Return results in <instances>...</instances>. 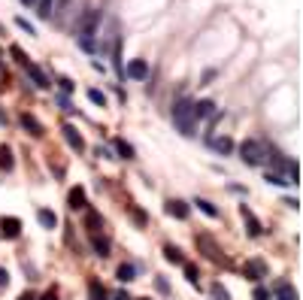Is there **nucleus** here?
<instances>
[{
	"mask_svg": "<svg viewBox=\"0 0 303 300\" xmlns=\"http://www.w3.org/2000/svg\"><path fill=\"white\" fill-rule=\"evenodd\" d=\"M97 155H100V158H115V155H112V149H106V146H100V149H97Z\"/></svg>",
	"mask_w": 303,
	"mask_h": 300,
	"instance_id": "2f4dec72",
	"label": "nucleus"
},
{
	"mask_svg": "<svg viewBox=\"0 0 303 300\" xmlns=\"http://www.w3.org/2000/svg\"><path fill=\"white\" fill-rule=\"evenodd\" d=\"M164 258H167L170 264H185V258H182V252H179L176 246H167V249H164Z\"/></svg>",
	"mask_w": 303,
	"mask_h": 300,
	"instance_id": "412c9836",
	"label": "nucleus"
},
{
	"mask_svg": "<svg viewBox=\"0 0 303 300\" xmlns=\"http://www.w3.org/2000/svg\"><path fill=\"white\" fill-rule=\"evenodd\" d=\"M21 127H24L27 134H33V137H39V134H42V127H39V121H36L33 115H27V112L21 115Z\"/></svg>",
	"mask_w": 303,
	"mask_h": 300,
	"instance_id": "ddd939ff",
	"label": "nucleus"
},
{
	"mask_svg": "<svg viewBox=\"0 0 303 300\" xmlns=\"http://www.w3.org/2000/svg\"><path fill=\"white\" fill-rule=\"evenodd\" d=\"M206 143H209V149H215L219 155H234V140L231 137H206Z\"/></svg>",
	"mask_w": 303,
	"mask_h": 300,
	"instance_id": "20e7f679",
	"label": "nucleus"
},
{
	"mask_svg": "<svg viewBox=\"0 0 303 300\" xmlns=\"http://www.w3.org/2000/svg\"><path fill=\"white\" fill-rule=\"evenodd\" d=\"M52 3H55V0H36V12H39V18H49V15H52Z\"/></svg>",
	"mask_w": 303,
	"mask_h": 300,
	"instance_id": "393cba45",
	"label": "nucleus"
},
{
	"mask_svg": "<svg viewBox=\"0 0 303 300\" xmlns=\"http://www.w3.org/2000/svg\"><path fill=\"white\" fill-rule=\"evenodd\" d=\"M0 228H3V237H6V240H15V237L21 234V222H18V219H9V216L0 219Z\"/></svg>",
	"mask_w": 303,
	"mask_h": 300,
	"instance_id": "423d86ee",
	"label": "nucleus"
},
{
	"mask_svg": "<svg viewBox=\"0 0 303 300\" xmlns=\"http://www.w3.org/2000/svg\"><path fill=\"white\" fill-rule=\"evenodd\" d=\"M194 118H215V103L212 100H197L194 103Z\"/></svg>",
	"mask_w": 303,
	"mask_h": 300,
	"instance_id": "0eeeda50",
	"label": "nucleus"
},
{
	"mask_svg": "<svg viewBox=\"0 0 303 300\" xmlns=\"http://www.w3.org/2000/svg\"><path fill=\"white\" fill-rule=\"evenodd\" d=\"M21 3H24L27 9H33V6H36V0H21Z\"/></svg>",
	"mask_w": 303,
	"mask_h": 300,
	"instance_id": "e433bc0d",
	"label": "nucleus"
},
{
	"mask_svg": "<svg viewBox=\"0 0 303 300\" xmlns=\"http://www.w3.org/2000/svg\"><path fill=\"white\" fill-rule=\"evenodd\" d=\"M88 288H91V297H94V300H106V291H103V285H100V282H91Z\"/></svg>",
	"mask_w": 303,
	"mask_h": 300,
	"instance_id": "bb28decb",
	"label": "nucleus"
},
{
	"mask_svg": "<svg viewBox=\"0 0 303 300\" xmlns=\"http://www.w3.org/2000/svg\"><path fill=\"white\" fill-rule=\"evenodd\" d=\"M115 152H118V158H134V146L124 140H115Z\"/></svg>",
	"mask_w": 303,
	"mask_h": 300,
	"instance_id": "5701e85b",
	"label": "nucleus"
},
{
	"mask_svg": "<svg viewBox=\"0 0 303 300\" xmlns=\"http://www.w3.org/2000/svg\"><path fill=\"white\" fill-rule=\"evenodd\" d=\"M67 6H70V0H55V3H52V15H49V18H58V21H64V15H67Z\"/></svg>",
	"mask_w": 303,
	"mask_h": 300,
	"instance_id": "6ab92c4d",
	"label": "nucleus"
},
{
	"mask_svg": "<svg viewBox=\"0 0 303 300\" xmlns=\"http://www.w3.org/2000/svg\"><path fill=\"white\" fill-rule=\"evenodd\" d=\"M173 121H176V127L185 137H194V124H197V118H194V100L179 97L176 106H173Z\"/></svg>",
	"mask_w": 303,
	"mask_h": 300,
	"instance_id": "f257e3e1",
	"label": "nucleus"
},
{
	"mask_svg": "<svg viewBox=\"0 0 303 300\" xmlns=\"http://www.w3.org/2000/svg\"><path fill=\"white\" fill-rule=\"evenodd\" d=\"M58 106H61V109H73V106H70V100H67V97H58Z\"/></svg>",
	"mask_w": 303,
	"mask_h": 300,
	"instance_id": "f704fd0d",
	"label": "nucleus"
},
{
	"mask_svg": "<svg viewBox=\"0 0 303 300\" xmlns=\"http://www.w3.org/2000/svg\"><path fill=\"white\" fill-rule=\"evenodd\" d=\"M27 76L33 79V85H36V88H49V85H52V82L46 79V73H42L39 67H33V64H27Z\"/></svg>",
	"mask_w": 303,
	"mask_h": 300,
	"instance_id": "f8f14e48",
	"label": "nucleus"
},
{
	"mask_svg": "<svg viewBox=\"0 0 303 300\" xmlns=\"http://www.w3.org/2000/svg\"><path fill=\"white\" fill-rule=\"evenodd\" d=\"M97 24H100V9H88V12H85V18H82V24H79V36L94 39Z\"/></svg>",
	"mask_w": 303,
	"mask_h": 300,
	"instance_id": "7ed1b4c3",
	"label": "nucleus"
},
{
	"mask_svg": "<svg viewBox=\"0 0 303 300\" xmlns=\"http://www.w3.org/2000/svg\"><path fill=\"white\" fill-rule=\"evenodd\" d=\"M264 179H267V182H270V185H279V188H282V185H288V179H285V176H282V173H276V170H270V173H267V176H264Z\"/></svg>",
	"mask_w": 303,
	"mask_h": 300,
	"instance_id": "b1692460",
	"label": "nucleus"
},
{
	"mask_svg": "<svg viewBox=\"0 0 303 300\" xmlns=\"http://www.w3.org/2000/svg\"><path fill=\"white\" fill-rule=\"evenodd\" d=\"M36 219H39V225H42V228H49V231H52V228H58V216H55L52 209H39V212H36Z\"/></svg>",
	"mask_w": 303,
	"mask_h": 300,
	"instance_id": "2eb2a0df",
	"label": "nucleus"
},
{
	"mask_svg": "<svg viewBox=\"0 0 303 300\" xmlns=\"http://www.w3.org/2000/svg\"><path fill=\"white\" fill-rule=\"evenodd\" d=\"M276 300H297V291H294V285L288 279L276 282Z\"/></svg>",
	"mask_w": 303,
	"mask_h": 300,
	"instance_id": "1a4fd4ad",
	"label": "nucleus"
},
{
	"mask_svg": "<svg viewBox=\"0 0 303 300\" xmlns=\"http://www.w3.org/2000/svg\"><path fill=\"white\" fill-rule=\"evenodd\" d=\"M246 273H249V279H261V276H267V267H264V261H252L246 267Z\"/></svg>",
	"mask_w": 303,
	"mask_h": 300,
	"instance_id": "a211bd4d",
	"label": "nucleus"
},
{
	"mask_svg": "<svg viewBox=\"0 0 303 300\" xmlns=\"http://www.w3.org/2000/svg\"><path fill=\"white\" fill-rule=\"evenodd\" d=\"M112 300H131V297H127L124 291H115V297H112Z\"/></svg>",
	"mask_w": 303,
	"mask_h": 300,
	"instance_id": "c9c22d12",
	"label": "nucleus"
},
{
	"mask_svg": "<svg viewBox=\"0 0 303 300\" xmlns=\"http://www.w3.org/2000/svg\"><path fill=\"white\" fill-rule=\"evenodd\" d=\"M88 97H91V103H97V106H106V94H103V91H97V88H88Z\"/></svg>",
	"mask_w": 303,
	"mask_h": 300,
	"instance_id": "a878e982",
	"label": "nucleus"
},
{
	"mask_svg": "<svg viewBox=\"0 0 303 300\" xmlns=\"http://www.w3.org/2000/svg\"><path fill=\"white\" fill-rule=\"evenodd\" d=\"M240 155H243V161H246L249 167H261V164L267 161V155H264V146H261L258 140H246V143L240 146Z\"/></svg>",
	"mask_w": 303,
	"mask_h": 300,
	"instance_id": "f03ea898",
	"label": "nucleus"
},
{
	"mask_svg": "<svg viewBox=\"0 0 303 300\" xmlns=\"http://www.w3.org/2000/svg\"><path fill=\"white\" fill-rule=\"evenodd\" d=\"M255 300H270V294H267L264 288H258V291H255Z\"/></svg>",
	"mask_w": 303,
	"mask_h": 300,
	"instance_id": "72a5a7b5",
	"label": "nucleus"
},
{
	"mask_svg": "<svg viewBox=\"0 0 303 300\" xmlns=\"http://www.w3.org/2000/svg\"><path fill=\"white\" fill-rule=\"evenodd\" d=\"M194 206H197L200 212H206L209 219H219V209H215V206H212L209 200H203V197H197V200H194Z\"/></svg>",
	"mask_w": 303,
	"mask_h": 300,
	"instance_id": "aec40b11",
	"label": "nucleus"
},
{
	"mask_svg": "<svg viewBox=\"0 0 303 300\" xmlns=\"http://www.w3.org/2000/svg\"><path fill=\"white\" fill-rule=\"evenodd\" d=\"M209 291H212V297H215V300H231V294L225 291V285H212Z\"/></svg>",
	"mask_w": 303,
	"mask_h": 300,
	"instance_id": "cd10ccee",
	"label": "nucleus"
},
{
	"mask_svg": "<svg viewBox=\"0 0 303 300\" xmlns=\"http://www.w3.org/2000/svg\"><path fill=\"white\" fill-rule=\"evenodd\" d=\"M18 300H33V294H21Z\"/></svg>",
	"mask_w": 303,
	"mask_h": 300,
	"instance_id": "58836bf2",
	"label": "nucleus"
},
{
	"mask_svg": "<svg viewBox=\"0 0 303 300\" xmlns=\"http://www.w3.org/2000/svg\"><path fill=\"white\" fill-rule=\"evenodd\" d=\"M58 82H61V91H64V94H70V91H73V82H70L67 76H61Z\"/></svg>",
	"mask_w": 303,
	"mask_h": 300,
	"instance_id": "7c9ffc66",
	"label": "nucleus"
},
{
	"mask_svg": "<svg viewBox=\"0 0 303 300\" xmlns=\"http://www.w3.org/2000/svg\"><path fill=\"white\" fill-rule=\"evenodd\" d=\"M127 76L131 79H146L149 76V64L146 61H131L127 64Z\"/></svg>",
	"mask_w": 303,
	"mask_h": 300,
	"instance_id": "9d476101",
	"label": "nucleus"
},
{
	"mask_svg": "<svg viewBox=\"0 0 303 300\" xmlns=\"http://www.w3.org/2000/svg\"><path fill=\"white\" fill-rule=\"evenodd\" d=\"M15 24H18V27H21V30H27V33H30V36H33V33H36V30H33V24H30V21H24V18H15Z\"/></svg>",
	"mask_w": 303,
	"mask_h": 300,
	"instance_id": "c756f323",
	"label": "nucleus"
},
{
	"mask_svg": "<svg viewBox=\"0 0 303 300\" xmlns=\"http://www.w3.org/2000/svg\"><path fill=\"white\" fill-rule=\"evenodd\" d=\"M185 273H188V282H191V285H200V276H197V267H191V264H188V267H185Z\"/></svg>",
	"mask_w": 303,
	"mask_h": 300,
	"instance_id": "c85d7f7f",
	"label": "nucleus"
},
{
	"mask_svg": "<svg viewBox=\"0 0 303 300\" xmlns=\"http://www.w3.org/2000/svg\"><path fill=\"white\" fill-rule=\"evenodd\" d=\"M115 276H118V282H134V279H137V267H134V264H121Z\"/></svg>",
	"mask_w": 303,
	"mask_h": 300,
	"instance_id": "f3484780",
	"label": "nucleus"
},
{
	"mask_svg": "<svg viewBox=\"0 0 303 300\" xmlns=\"http://www.w3.org/2000/svg\"><path fill=\"white\" fill-rule=\"evenodd\" d=\"M167 212L176 216V219H185V216H188V203H185V200H170V203H167Z\"/></svg>",
	"mask_w": 303,
	"mask_h": 300,
	"instance_id": "4468645a",
	"label": "nucleus"
},
{
	"mask_svg": "<svg viewBox=\"0 0 303 300\" xmlns=\"http://www.w3.org/2000/svg\"><path fill=\"white\" fill-rule=\"evenodd\" d=\"M91 246H94V252H97L100 258H106V255H109V240H106V237L94 234V237H91Z\"/></svg>",
	"mask_w": 303,
	"mask_h": 300,
	"instance_id": "dca6fc26",
	"label": "nucleus"
},
{
	"mask_svg": "<svg viewBox=\"0 0 303 300\" xmlns=\"http://www.w3.org/2000/svg\"><path fill=\"white\" fill-rule=\"evenodd\" d=\"M6 282H9V273H6V270L0 267V288H6Z\"/></svg>",
	"mask_w": 303,
	"mask_h": 300,
	"instance_id": "473e14b6",
	"label": "nucleus"
},
{
	"mask_svg": "<svg viewBox=\"0 0 303 300\" xmlns=\"http://www.w3.org/2000/svg\"><path fill=\"white\" fill-rule=\"evenodd\" d=\"M61 131H64V140H67V143H70V146H73L76 152H82V149H85V140H82V134H79V131H76L73 124H64Z\"/></svg>",
	"mask_w": 303,
	"mask_h": 300,
	"instance_id": "39448f33",
	"label": "nucleus"
},
{
	"mask_svg": "<svg viewBox=\"0 0 303 300\" xmlns=\"http://www.w3.org/2000/svg\"><path fill=\"white\" fill-rule=\"evenodd\" d=\"M0 170L3 173L12 170V152H9V146H0Z\"/></svg>",
	"mask_w": 303,
	"mask_h": 300,
	"instance_id": "4be33fe9",
	"label": "nucleus"
},
{
	"mask_svg": "<svg viewBox=\"0 0 303 300\" xmlns=\"http://www.w3.org/2000/svg\"><path fill=\"white\" fill-rule=\"evenodd\" d=\"M42 300H58V294H55V291H49V294H46Z\"/></svg>",
	"mask_w": 303,
	"mask_h": 300,
	"instance_id": "4c0bfd02",
	"label": "nucleus"
},
{
	"mask_svg": "<svg viewBox=\"0 0 303 300\" xmlns=\"http://www.w3.org/2000/svg\"><path fill=\"white\" fill-rule=\"evenodd\" d=\"M67 203H70V209H85V188H82V185L70 188V194H67Z\"/></svg>",
	"mask_w": 303,
	"mask_h": 300,
	"instance_id": "6e6552de",
	"label": "nucleus"
},
{
	"mask_svg": "<svg viewBox=\"0 0 303 300\" xmlns=\"http://www.w3.org/2000/svg\"><path fill=\"white\" fill-rule=\"evenodd\" d=\"M243 216H246V234L249 237H261V222L249 212V206H243Z\"/></svg>",
	"mask_w": 303,
	"mask_h": 300,
	"instance_id": "9b49d317",
	"label": "nucleus"
}]
</instances>
